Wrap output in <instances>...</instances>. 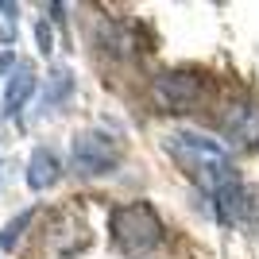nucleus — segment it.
I'll return each mask as SVG.
<instances>
[{"mask_svg":"<svg viewBox=\"0 0 259 259\" xmlns=\"http://www.w3.org/2000/svg\"><path fill=\"white\" fill-rule=\"evenodd\" d=\"M166 151H170L174 162L186 170V178H194L205 194H213V201L240 186V174H236V166H232V159L225 155V147L205 140V136L174 132V136H166Z\"/></svg>","mask_w":259,"mask_h":259,"instance_id":"1","label":"nucleus"},{"mask_svg":"<svg viewBox=\"0 0 259 259\" xmlns=\"http://www.w3.org/2000/svg\"><path fill=\"white\" fill-rule=\"evenodd\" d=\"M155 101L166 112H194V105L201 101V77L190 70H170V74L155 77Z\"/></svg>","mask_w":259,"mask_h":259,"instance_id":"4","label":"nucleus"},{"mask_svg":"<svg viewBox=\"0 0 259 259\" xmlns=\"http://www.w3.org/2000/svg\"><path fill=\"white\" fill-rule=\"evenodd\" d=\"M31 209H27V213H20V217H16V221H12V225H4V228H0V248H4V251H12V248H16V244H20V236H23V228H27V225H31Z\"/></svg>","mask_w":259,"mask_h":259,"instance_id":"8","label":"nucleus"},{"mask_svg":"<svg viewBox=\"0 0 259 259\" xmlns=\"http://www.w3.org/2000/svg\"><path fill=\"white\" fill-rule=\"evenodd\" d=\"M124 159L120 143L105 132H85L74 140V151H70V166H74L81 178H97V174H112Z\"/></svg>","mask_w":259,"mask_h":259,"instance_id":"3","label":"nucleus"},{"mask_svg":"<svg viewBox=\"0 0 259 259\" xmlns=\"http://www.w3.org/2000/svg\"><path fill=\"white\" fill-rule=\"evenodd\" d=\"M221 128L236 143H259V105H251V101L232 105L225 112V120H221Z\"/></svg>","mask_w":259,"mask_h":259,"instance_id":"5","label":"nucleus"},{"mask_svg":"<svg viewBox=\"0 0 259 259\" xmlns=\"http://www.w3.org/2000/svg\"><path fill=\"white\" fill-rule=\"evenodd\" d=\"M35 85H39L35 70H31V66H20V70L8 77V89H4V112H8V116H16V112H20V108L31 101Z\"/></svg>","mask_w":259,"mask_h":259,"instance_id":"7","label":"nucleus"},{"mask_svg":"<svg viewBox=\"0 0 259 259\" xmlns=\"http://www.w3.org/2000/svg\"><path fill=\"white\" fill-rule=\"evenodd\" d=\"M108 232H112V240H116V248L124 255L143 259L162 244V217L155 213L151 201H128V205L112 209Z\"/></svg>","mask_w":259,"mask_h":259,"instance_id":"2","label":"nucleus"},{"mask_svg":"<svg viewBox=\"0 0 259 259\" xmlns=\"http://www.w3.org/2000/svg\"><path fill=\"white\" fill-rule=\"evenodd\" d=\"M58 178H62V159L51 147H39L31 155V162H27V186L31 190H51Z\"/></svg>","mask_w":259,"mask_h":259,"instance_id":"6","label":"nucleus"}]
</instances>
